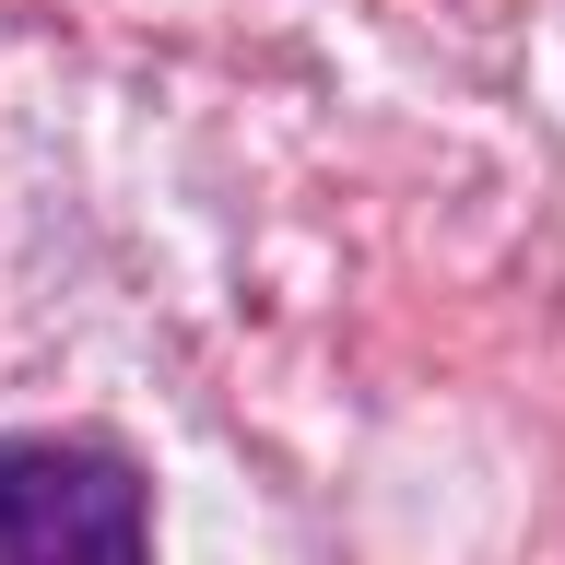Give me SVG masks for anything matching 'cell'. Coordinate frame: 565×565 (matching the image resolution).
I'll use <instances>...</instances> for the list:
<instances>
[{"mask_svg": "<svg viewBox=\"0 0 565 565\" xmlns=\"http://www.w3.org/2000/svg\"><path fill=\"white\" fill-rule=\"evenodd\" d=\"M0 565H153V483L106 436H0Z\"/></svg>", "mask_w": 565, "mask_h": 565, "instance_id": "6da1fadb", "label": "cell"}]
</instances>
